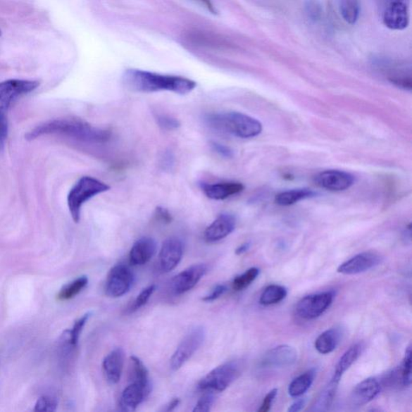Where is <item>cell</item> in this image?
<instances>
[{
  "label": "cell",
  "mask_w": 412,
  "mask_h": 412,
  "mask_svg": "<svg viewBox=\"0 0 412 412\" xmlns=\"http://www.w3.org/2000/svg\"><path fill=\"white\" fill-rule=\"evenodd\" d=\"M383 70L387 73L388 80L398 87L404 89H411V70L404 64L394 63L393 61L382 62Z\"/></svg>",
  "instance_id": "44dd1931"
},
{
  "label": "cell",
  "mask_w": 412,
  "mask_h": 412,
  "mask_svg": "<svg viewBox=\"0 0 412 412\" xmlns=\"http://www.w3.org/2000/svg\"><path fill=\"white\" fill-rule=\"evenodd\" d=\"M125 87L135 92L152 93L170 92L187 94L193 92L196 83L191 79L180 76L162 75L149 71L130 69L123 73Z\"/></svg>",
  "instance_id": "6da1fadb"
},
{
  "label": "cell",
  "mask_w": 412,
  "mask_h": 412,
  "mask_svg": "<svg viewBox=\"0 0 412 412\" xmlns=\"http://www.w3.org/2000/svg\"><path fill=\"white\" fill-rule=\"evenodd\" d=\"M39 86L38 81L22 79H10L0 82V115H6L13 101L34 92Z\"/></svg>",
  "instance_id": "52a82bcc"
},
{
  "label": "cell",
  "mask_w": 412,
  "mask_h": 412,
  "mask_svg": "<svg viewBox=\"0 0 412 412\" xmlns=\"http://www.w3.org/2000/svg\"><path fill=\"white\" fill-rule=\"evenodd\" d=\"M239 365L230 362L218 366L199 383V388L203 391L222 392L227 389L239 375Z\"/></svg>",
  "instance_id": "5b68a950"
},
{
  "label": "cell",
  "mask_w": 412,
  "mask_h": 412,
  "mask_svg": "<svg viewBox=\"0 0 412 412\" xmlns=\"http://www.w3.org/2000/svg\"><path fill=\"white\" fill-rule=\"evenodd\" d=\"M236 220L233 216L223 213L208 225L204 238L208 242H216L227 238L235 229Z\"/></svg>",
  "instance_id": "e0dca14e"
},
{
  "label": "cell",
  "mask_w": 412,
  "mask_h": 412,
  "mask_svg": "<svg viewBox=\"0 0 412 412\" xmlns=\"http://www.w3.org/2000/svg\"><path fill=\"white\" fill-rule=\"evenodd\" d=\"M156 216L163 223L169 224L173 221L171 214L163 208L158 207L156 208Z\"/></svg>",
  "instance_id": "7bdbcfd3"
},
{
  "label": "cell",
  "mask_w": 412,
  "mask_h": 412,
  "mask_svg": "<svg viewBox=\"0 0 412 412\" xmlns=\"http://www.w3.org/2000/svg\"><path fill=\"white\" fill-rule=\"evenodd\" d=\"M134 283V275L125 265L118 264L112 268L107 277L106 295L112 298L125 295Z\"/></svg>",
  "instance_id": "30bf717a"
},
{
  "label": "cell",
  "mask_w": 412,
  "mask_h": 412,
  "mask_svg": "<svg viewBox=\"0 0 412 412\" xmlns=\"http://www.w3.org/2000/svg\"><path fill=\"white\" fill-rule=\"evenodd\" d=\"M58 408V401L53 397H42L37 400L34 411L53 412Z\"/></svg>",
  "instance_id": "e575fe53"
},
{
  "label": "cell",
  "mask_w": 412,
  "mask_h": 412,
  "mask_svg": "<svg viewBox=\"0 0 412 412\" xmlns=\"http://www.w3.org/2000/svg\"><path fill=\"white\" fill-rule=\"evenodd\" d=\"M132 364V375L133 381L150 383L149 370L139 358L135 356L130 358Z\"/></svg>",
  "instance_id": "4dcf8cb0"
},
{
  "label": "cell",
  "mask_w": 412,
  "mask_h": 412,
  "mask_svg": "<svg viewBox=\"0 0 412 412\" xmlns=\"http://www.w3.org/2000/svg\"><path fill=\"white\" fill-rule=\"evenodd\" d=\"M180 403V399H174L172 400L170 404L168 405V408L166 409L167 411H172L176 409Z\"/></svg>",
  "instance_id": "c3c4849f"
},
{
  "label": "cell",
  "mask_w": 412,
  "mask_h": 412,
  "mask_svg": "<svg viewBox=\"0 0 412 412\" xmlns=\"http://www.w3.org/2000/svg\"><path fill=\"white\" fill-rule=\"evenodd\" d=\"M338 383L339 382L332 379L329 386L321 392L320 397L316 402L314 411H323L330 408L332 401H334Z\"/></svg>",
  "instance_id": "f1b7e54d"
},
{
  "label": "cell",
  "mask_w": 412,
  "mask_h": 412,
  "mask_svg": "<svg viewBox=\"0 0 412 412\" xmlns=\"http://www.w3.org/2000/svg\"><path fill=\"white\" fill-rule=\"evenodd\" d=\"M158 123L160 127L166 130H175L180 127V122L176 118L168 116H160L158 118Z\"/></svg>",
  "instance_id": "f35d334b"
},
{
  "label": "cell",
  "mask_w": 412,
  "mask_h": 412,
  "mask_svg": "<svg viewBox=\"0 0 412 412\" xmlns=\"http://www.w3.org/2000/svg\"><path fill=\"white\" fill-rule=\"evenodd\" d=\"M249 248H250V244H242L239 247L237 248V250L235 251V254H236V255H238V256L242 255V254H244L248 250H249Z\"/></svg>",
  "instance_id": "7dc6e473"
},
{
  "label": "cell",
  "mask_w": 412,
  "mask_h": 412,
  "mask_svg": "<svg viewBox=\"0 0 412 412\" xmlns=\"http://www.w3.org/2000/svg\"><path fill=\"white\" fill-rule=\"evenodd\" d=\"M410 0H387L383 23L390 30H404L409 25Z\"/></svg>",
  "instance_id": "9c48e42d"
},
{
  "label": "cell",
  "mask_w": 412,
  "mask_h": 412,
  "mask_svg": "<svg viewBox=\"0 0 412 412\" xmlns=\"http://www.w3.org/2000/svg\"><path fill=\"white\" fill-rule=\"evenodd\" d=\"M306 404V399H299L293 402L289 410V412H298L301 411Z\"/></svg>",
  "instance_id": "ee69618b"
},
{
  "label": "cell",
  "mask_w": 412,
  "mask_h": 412,
  "mask_svg": "<svg viewBox=\"0 0 412 412\" xmlns=\"http://www.w3.org/2000/svg\"><path fill=\"white\" fill-rule=\"evenodd\" d=\"M183 256V244L177 238L168 239L161 246L159 263L163 273H170L178 266Z\"/></svg>",
  "instance_id": "9a60e30c"
},
{
  "label": "cell",
  "mask_w": 412,
  "mask_h": 412,
  "mask_svg": "<svg viewBox=\"0 0 412 412\" xmlns=\"http://www.w3.org/2000/svg\"><path fill=\"white\" fill-rule=\"evenodd\" d=\"M319 187L330 191H343L351 188L354 183L352 174L340 170H326L315 177Z\"/></svg>",
  "instance_id": "4fadbf2b"
},
{
  "label": "cell",
  "mask_w": 412,
  "mask_h": 412,
  "mask_svg": "<svg viewBox=\"0 0 412 412\" xmlns=\"http://www.w3.org/2000/svg\"><path fill=\"white\" fill-rule=\"evenodd\" d=\"M380 385L374 377H369L354 387L351 397L354 407H361L375 399L380 392Z\"/></svg>",
  "instance_id": "ac0fdd59"
},
{
  "label": "cell",
  "mask_w": 412,
  "mask_h": 412,
  "mask_svg": "<svg viewBox=\"0 0 412 412\" xmlns=\"http://www.w3.org/2000/svg\"><path fill=\"white\" fill-rule=\"evenodd\" d=\"M315 192L309 189H292L275 196V201L276 204L282 206H289L301 200L310 199L314 196Z\"/></svg>",
  "instance_id": "d4e9b609"
},
{
  "label": "cell",
  "mask_w": 412,
  "mask_h": 412,
  "mask_svg": "<svg viewBox=\"0 0 412 412\" xmlns=\"http://www.w3.org/2000/svg\"><path fill=\"white\" fill-rule=\"evenodd\" d=\"M205 7L210 11L212 14H217V11L211 1V0H199Z\"/></svg>",
  "instance_id": "bcb514c9"
},
{
  "label": "cell",
  "mask_w": 412,
  "mask_h": 412,
  "mask_svg": "<svg viewBox=\"0 0 412 412\" xmlns=\"http://www.w3.org/2000/svg\"><path fill=\"white\" fill-rule=\"evenodd\" d=\"M227 287L225 285H218L216 289H214L211 294L206 296L204 298L202 299L203 301L205 302H212L220 296H223L225 292H227Z\"/></svg>",
  "instance_id": "b9f144b4"
},
{
  "label": "cell",
  "mask_w": 412,
  "mask_h": 412,
  "mask_svg": "<svg viewBox=\"0 0 412 412\" xmlns=\"http://www.w3.org/2000/svg\"><path fill=\"white\" fill-rule=\"evenodd\" d=\"M287 294V289L283 286L270 285L263 292L259 303L265 306H273L285 300Z\"/></svg>",
  "instance_id": "4316f807"
},
{
  "label": "cell",
  "mask_w": 412,
  "mask_h": 412,
  "mask_svg": "<svg viewBox=\"0 0 412 412\" xmlns=\"http://www.w3.org/2000/svg\"><path fill=\"white\" fill-rule=\"evenodd\" d=\"M8 135V122L6 115H0V148H3Z\"/></svg>",
  "instance_id": "ab89813d"
},
{
  "label": "cell",
  "mask_w": 412,
  "mask_h": 412,
  "mask_svg": "<svg viewBox=\"0 0 412 412\" xmlns=\"http://www.w3.org/2000/svg\"><path fill=\"white\" fill-rule=\"evenodd\" d=\"M206 338V331L203 327L192 330L184 338L182 343L174 352L170 360V368L176 371L182 368L192 356L199 351Z\"/></svg>",
  "instance_id": "8992f818"
},
{
  "label": "cell",
  "mask_w": 412,
  "mask_h": 412,
  "mask_svg": "<svg viewBox=\"0 0 412 412\" xmlns=\"http://www.w3.org/2000/svg\"><path fill=\"white\" fill-rule=\"evenodd\" d=\"M278 390L277 389H273V390L270 391L263 399V401L261 404V408H259V412H268L270 411V408H272L274 400L277 396Z\"/></svg>",
  "instance_id": "60d3db41"
},
{
  "label": "cell",
  "mask_w": 412,
  "mask_h": 412,
  "mask_svg": "<svg viewBox=\"0 0 412 412\" xmlns=\"http://www.w3.org/2000/svg\"><path fill=\"white\" fill-rule=\"evenodd\" d=\"M110 189L108 185L92 177L79 179L67 197L68 207L73 222L78 223L80 221L82 208L85 203Z\"/></svg>",
  "instance_id": "277c9868"
},
{
  "label": "cell",
  "mask_w": 412,
  "mask_h": 412,
  "mask_svg": "<svg viewBox=\"0 0 412 412\" xmlns=\"http://www.w3.org/2000/svg\"><path fill=\"white\" fill-rule=\"evenodd\" d=\"M208 270L206 264H195L179 273L172 280V291L182 295L194 289Z\"/></svg>",
  "instance_id": "8fae6325"
},
{
  "label": "cell",
  "mask_w": 412,
  "mask_h": 412,
  "mask_svg": "<svg viewBox=\"0 0 412 412\" xmlns=\"http://www.w3.org/2000/svg\"><path fill=\"white\" fill-rule=\"evenodd\" d=\"M0 36H1V30H0Z\"/></svg>",
  "instance_id": "681fc988"
},
{
  "label": "cell",
  "mask_w": 412,
  "mask_h": 412,
  "mask_svg": "<svg viewBox=\"0 0 412 412\" xmlns=\"http://www.w3.org/2000/svg\"><path fill=\"white\" fill-rule=\"evenodd\" d=\"M213 146L214 149H216V151L218 152L219 154H221L225 157H230L232 156V151H231L230 149L227 148V146L218 144H213Z\"/></svg>",
  "instance_id": "f6af8a7d"
},
{
  "label": "cell",
  "mask_w": 412,
  "mask_h": 412,
  "mask_svg": "<svg viewBox=\"0 0 412 412\" xmlns=\"http://www.w3.org/2000/svg\"><path fill=\"white\" fill-rule=\"evenodd\" d=\"M380 1H381V0H380Z\"/></svg>",
  "instance_id": "f907efd6"
},
{
  "label": "cell",
  "mask_w": 412,
  "mask_h": 412,
  "mask_svg": "<svg viewBox=\"0 0 412 412\" xmlns=\"http://www.w3.org/2000/svg\"><path fill=\"white\" fill-rule=\"evenodd\" d=\"M361 353H362V347L359 344H355V345L347 349L338 361L332 380L340 382L344 373L356 362Z\"/></svg>",
  "instance_id": "cb8c5ba5"
},
{
  "label": "cell",
  "mask_w": 412,
  "mask_h": 412,
  "mask_svg": "<svg viewBox=\"0 0 412 412\" xmlns=\"http://www.w3.org/2000/svg\"><path fill=\"white\" fill-rule=\"evenodd\" d=\"M151 390V383L132 381L122 393L120 406L122 411H132L149 397Z\"/></svg>",
  "instance_id": "5bb4252c"
},
{
  "label": "cell",
  "mask_w": 412,
  "mask_h": 412,
  "mask_svg": "<svg viewBox=\"0 0 412 412\" xmlns=\"http://www.w3.org/2000/svg\"><path fill=\"white\" fill-rule=\"evenodd\" d=\"M156 242L154 239L142 238L133 245L129 254L130 263L133 266H142L156 255Z\"/></svg>",
  "instance_id": "ffe728a7"
},
{
  "label": "cell",
  "mask_w": 412,
  "mask_h": 412,
  "mask_svg": "<svg viewBox=\"0 0 412 412\" xmlns=\"http://www.w3.org/2000/svg\"><path fill=\"white\" fill-rule=\"evenodd\" d=\"M156 289V285H152L146 287V289L141 292L137 299H135L133 306H132V311H137V310L139 309L141 307L144 306L149 301L152 294H154Z\"/></svg>",
  "instance_id": "d590c367"
},
{
  "label": "cell",
  "mask_w": 412,
  "mask_h": 412,
  "mask_svg": "<svg viewBox=\"0 0 412 412\" xmlns=\"http://www.w3.org/2000/svg\"><path fill=\"white\" fill-rule=\"evenodd\" d=\"M343 19L349 24L354 25L359 16L360 5L358 0H337Z\"/></svg>",
  "instance_id": "83f0119b"
},
{
  "label": "cell",
  "mask_w": 412,
  "mask_h": 412,
  "mask_svg": "<svg viewBox=\"0 0 412 412\" xmlns=\"http://www.w3.org/2000/svg\"><path fill=\"white\" fill-rule=\"evenodd\" d=\"M61 135L83 142L101 144L108 141L111 132L90 125L77 118H59L44 123L25 135L27 140H34L46 135Z\"/></svg>",
  "instance_id": "7a4b0ae2"
},
{
  "label": "cell",
  "mask_w": 412,
  "mask_h": 412,
  "mask_svg": "<svg viewBox=\"0 0 412 412\" xmlns=\"http://www.w3.org/2000/svg\"><path fill=\"white\" fill-rule=\"evenodd\" d=\"M315 377V372L309 370L296 377L289 387V394L292 397H300L312 386Z\"/></svg>",
  "instance_id": "484cf974"
},
{
  "label": "cell",
  "mask_w": 412,
  "mask_h": 412,
  "mask_svg": "<svg viewBox=\"0 0 412 412\" xmlns=\"http://www.w3.org/2000/svg\"><path fill=\"white\" fill-rule=\"evenodd\" d=\"M342 332L340 328H332L325 331L315 341V348L321 354H328L335 351L340 343Z\"/></svg>",
  "instance_id": "603a6c76"
},
{
  "label": "cell",
  "mask_w": 412,
  "mask_h": 412,
  "mask_svg": "<svg viewBox=\"0 0 412 412\" xmlns=\"http://www.w3.org/2000/svg\"><path fill=\"white\" fill-rule=\"evenodd\" d=\"M298 359V352L294 347L283 345L270 349L264 355L262 365L266 368H286L295 364Z\"/></svg>",
  "instance_id": "2e32d148"
},
{
  "label": "cell",
  "mask_w": 412,
  "mask_h": 412,
  "mask_svg": "<svg viewBox=\"0 0 412 412\" xmlns=\"http://www.w3.org/2000/svg\"><path fill=\"white\" fill-rule=\"evenodd\" d=\"M334 300L330 292L318 293L307 296L298 302L296 311L304 320H313L323 315L330 308Z\"/></svg>",
  "instance_id": "ba28073f"
},
{
  "label": "cell",
  "mask_w": 412,
  "mask_h": 412,
  "mask_svg": "<svg viewBox=\"0 0 412 412\" xmlns=\"http://www.w3.org/2000/svg\"><path fill=\"white\" fill-rule=\"evenodd\" d=\"M244 185L239 182H222L201 185L202 191L208 199L225 200L231 196L239 194L244 190Z\"/></svg>",
  "instance_id": "7402d4cb"
},
{
  "label": "cell",
  "mask_w": 412,
  "mask_h": 412,
  "mask_svg": "<svg viewBox=\"0 0 412 412\" xmlns=\"http://www.w3.org/2000/svg\"><path fill=\"white\" fill-rule=\"evenodd\" d=\"M211 127L242 139L256 137L261 133L263 127L255 118L239 112H225L211 114L206 117Z\"/></svg>",
  "instance_id": "3957f363"
},
{
  "label": "cell",
  "mask_w": 412,
  "mask_h": 412,
  "mask_svg": "<svg viewBox=\"0 0 412 412\" xmlns=\"http://www.w3.org/2000/svg\"><path fill=\"white\" fill-rule=\"evenodd\" d=\"M401 382L404 387H409L411 383V347L406 349L405 356L401 368Z\"/></svg>",
  "instance_id": "d6a6232c"
},
{
  "label": "cell",
  "mask_w": 412,
  "mask_h": 412,
  "mask_svg": "<svg viewBox=\"0 0 412 412\" xmlns=\"http://www.w3.org/2000/svg\"><path fill=\"white\" fill-rule=\"evenodd\" d=\"M259 274V270L252 268L241 275L237 276L233 281V289L235 291H242L249 286L255 280Z\"/></svg>",
  "instance_id": "1f68e13d"
},
{
  "label": "cell",
  "mask_w": 412,
  "mask_h": 412,
  "mask_svg": "<svg viewBox=\"0 0 412 412\" xmlns=\"http://www.w3.org/2000/svg\"><path fill=\"white\" fill-rule=\"evenodd\" d=\"M88 284L87 276H82L73 281L72 283L65 286L58 295L59 301H69L79 294Z\"/></svg>",
  "instance_id": "f546056e"
},
{
  "label": "cell",
  "mask_w": 412,
  "mask_h": 412,
  "mask_svg": "<svg viewBox=\"0 0 412 412\" xmlns=\"http://www.w3.org/2000/svg\"><path fill=\"white\" fill-rule=\"evenodd\" d=\"M306 11L310 20L313 22L318 21L323 15V8L318 0H306Z\"/></svg>",
  "instance_id": "8d00e7d4"
},
{
  "label": "cell",
  "mask_w": 412,
  "mask_h": 412,
  "mask_svg": "<svg viewBox=\"0 0 412 412\" xmlns=\"http://www.w3.org/2000/svg\"><path fill=\"white\" fill-rule=\"evenodd\" d=\"M125 353L122 348L115 349L106 355L103 363V369L106 379L111 385H116L120 381Z\"/></svg>",
  "instance_id": "d6986e66"
},
{
  "label": "cell",
  "mask_w": 412,
  "mask_h": 412,
  "mask_svg": "<svg viewBox=\"0 0 412 412\" xmlns=\"http://www.w3.org/2000/svg\"><path fill=\"white\" fill-rule=\"evenodd\" d=\"M214 403L213 394H208L203 397L199 402L196 403L193 410L194 412H208L210 411Z\"/></svg>",
  "instance_id": "74e56055"
},
{
  "label": "cell",
  "mask_w": 412,
  "mask_h": 412,
  "mask_svg": "<svg viewBox=\"0 0 412 412\" xmlns=\"http://www.w3.org/2000/svg\"><path fill=\"white\" fill-rule=\"evenodd\" d=\"M92 313L85 314L83 317L77 320L73 325L72 330L70 332V342L73 347H76L79 340V337L82 334L84 326L86 325Z\"/></svg>",
  "instance_id": "836d02e7"
},
{
  "label": "cell",
  "mask_w": 412,
  "mask_h": 412,
  "mask_svg": "<svg viewBox=\"0 0 412 412\" xmlns=\"http://www.w3.org/2000/svg\"><path fill=\"white\" fill-rule=\"evenodd\" d=\"M380 261L381 257L377 253L363 252L341 264L337 273L348 275L363 273L376 267Z\"/></svg>",
  "instance_id": "7c38bea8"
}]
</instances>
